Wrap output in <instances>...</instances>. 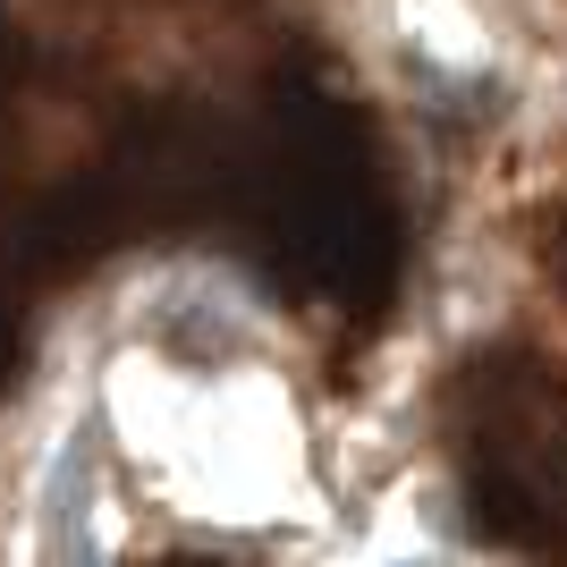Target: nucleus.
Wrapping results in <instances>:
<instances>
[{"mask_svg":"<svg viewBox=\"0 0 567 567\" xmlns=\"http://www.w3.org/2000/svg\"><path fill=\"white\" fill-rule=\"evenodd\" d=\"M102 508H111V450H102L94 415H76V424L43 450V466H34V525H43V550H69V559L111 550Z\"/></svg>","mask_w":567,"mask_h":567,"instance_id":"obj_1","label":"nucleus"}]
</instances>
